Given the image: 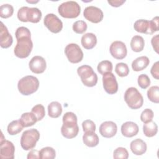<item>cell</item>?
<instances>
[{"label": "cell", "mask_w": 159, "mask_h": 159, "mask_svg": "<svg viewBox=\"0 0 159 159\" xmlns=\"http://www.w3.org/2000/svg\"><path fill=\"white\" fill-rule=\"evenodd\" d=\"M31 112L35 116L37 117V121L41 120L45 115V108L42 104H37L34 106L32 109Z\"/></svg>", "instance_id": "obj_34"}, {"label": "cell", "mask_w": 159, "mask_h": 159, "mask_svg": "<svg viewBox=\"0 0 159 159\" xmlns=\"http://www.w3.org/2000/svg\"><path fill=\"white\" fill-rule=\"evenodd\" d=\"M17 18L19 20L24 22H30L37 23L42 18V12L37 7L23 6L18 10Z\"/></svg>", "instance_id": "obj_5"}, {"label": "cell", "mask_w": 159, "mask_h": 159, "mask_svg": "<svg viewBox=\"0 0 159 159\" xmlns=\"http://www.w3.org/2000/svg\"><path fill=\"white\" fill-rule=\"evenodd\" d=\"M13 42V38L8 31L7 28L2 22L0 25V45L2 48H7L11 46Z\"/></svg>", "instance_id": "obj_18"}, {"label": "cell", "mask_w": 159, "mask_h": 159, "mask_svg": "<svg viewBox=\"0 0 159 159\" xmlns=\"http://www.w3.org/2000/svg\"><path fill=\"white\" fill-rule=\"evenodd\" d=\"M143 132L146 137H152L157 134L158 132V126L155 122L151 120L150 122L143 124Z\"/></svg>", "instance_id": "obj_27"}, {"label": "cell", "mask_w": 159, "mask_h": 159, "mask_svg": "<svg viewBox=\"0 0 159 159\" xmlns=\"http://www.w3.org/2000/svg\"><path fill=\"white\" fill-rule=\"evenodd\" d=\"M14 8L9 4H4L0 6V16L2 18H8L13 14Z\"/></svg>", "instance_id": "obj_32"}, {"label": "cell", "mask_w": 159, "mask_h": 159, "mask_svg": "<svg viewBox=\"0 0 159 159\" xmlns=\"http://www.w3.org/2000/svg\"><path fill=\"white\" fill-rule=\"evenodd\" d=\"M24 126L20 120H13L7 125V132L11 135H14L19 134L22 130Z\"/></svg>", "instance_id": "obj_28"}, {"label": "cell", "mask_w": 159, "mask_h": 159, "mask_svg": "<svg viewBox=\"0 0 159 159\" xmlns=\"http://www.w3.org/2000/svg\"><path fill=\"white\" fill-rule=\"evenodd\" d=\"M63 125L61 127L62 135L66 139H73L76 137L79 132L77 124V117L72 112H66L62 118Z\"/></svg>", "instance_id": "obj_2"}, {"label": "cell", "mask_w": 159, "mask_h": 159, "mask_svg": "<svg viewBox=\"0 0 159 159\" xmlns=\"http://www.w3.org/2000/svg\"><path fill=\"white\" fill-rule=\"evenodd\" d=\"M159 18L155 17L152 20L146 19H139L134 24V29L140 33L146 34H153L159 30Z\"/></svg>", "instance_id": "obj_4"}, {"label": "cell", "mask_w": 159, "mask_h": 159, "mask_svg": "<svg viewBox=\"0 0 159 159\" xmlns=\"http://www.w3.org/2000/svg\"><path fill=\"white\" fill-rule=\"evenodd\" d=\"M113 157L116 159H127L129 157L128 151L124 147H118L114 150L113 153Z\"/></svg>", "instance_id": "obj_36"}, {"label": "cell", "mask_w": 159, "mask_h": 159, "mask_svg": "<svg viewBox=\"0 0 159 159\" xmlns=\"http://www.w3.org/2000/svg\"><path fill=\"white\" fill-rule=\"evenodd\" d=\"M158 38H159V35H156L153 36L151 40L152 47L157 53H158V40H159Z\"/></svg>", "instance_id": "obj_41"}, {"label": "cell", "mask_w": 159, "mask_h": 159, "mask_svg": "<svg viewBox=\"0 0 159 159\" xmlns=\"http://www.w3.org/2000/svg\"><path fill=\"white\" fill-rule=\"evenodd\" d=\"M130 47L135 52H140L143 50L145 45L144 39L142 36L134 35L130 41Z\"/></svg>", "instance_id": "obj_25"}, {"label": "cell", "mask_w": 159, "mask_h": 159, "mask_svg": "<svg viewBox=\"0 0 159 159\" xmlns=\"http://www.w3.org/2000/svg\"><path fill=\"white\" fill-rule=\"evenodd\" d=\"M82 127L84 132H95L96 125L94 122L91 120H85L82 123Z\"/></svg>", "instance_id": "obj_39"}, {"label": "cell", "mask_w": 159, "mask_h": 159, "mask_svg": "<svg viewBox=\"0 0 159 159\" xmlns=\"http://www.w3.org/2000/svg\"><path fill=\"white\" fill-rule=\"evenodd\" d=\"M58 11L61 17L73 19L80 15L81 7L76 1H69L61 3L58 7Z\"/></svg>", "instance_id": "obj_7"}, {"label": "cell", "mask_w": 159, "mask_h": 159, "mask_svg": "<svg viewBox=\"0 0 159 159\" xmlns=\"http://www.w3.org/2000/svg\"><path fill=\"white\" fill-rule=\"evenodd\" d=\"M84 17L93 23H99L103 19V12L101 9L96 6L86 7L83 12Z\"/></svg>", "instance_id": "obj_14"}, {"label": "cell", "mask_w": 159, "mask_h": 159, "mask_svg": "<svg viewBox=\"0 0 159 159\" xmlns=\"http://www.w3.org/2000/svg\"><path fill=\"white\" fill-rule=\"evenodd\" d=\"M39 156L41 159H53L55 158V150L50 147L42 148L39 151Z\"/></svg>", "instance_id": "obj_29"}, {"label": "cell", "mask_w": 159, "mask_h": 159, "mask_svg": "<svg viewBox=\"0 0 159 159\" xmlns=\"http://www.w3.org/2000/svg\"><path fill=\"white\" fill-rule=\"evenodd\" d=\"M87 29V24L84 20H77L73 24V30L78 34H83Z\"/></svg>", "instance_id": "obj_35"}, {"label": "cell", "mask_w": 159, "mask_h": 159, "mask_svg": "<svg viewBox=\"0 0 159 159\" xmlns=\"http://www.w3.org/2000/svg\"><path fill=\"white\" fill-rule=\"evenodd\" d=\"M29 66L33 73L36 74L42 73L47 67L46 61L41 56H34L30 60Z\"/></svg>", "instance_id": "obj_16"}, {"label": "cell", "mask_w": 159, "mask_h": 159, "mask_svg": "<svg viewBox=\"0 0 159 159\" xmlns=\"http://www.w3.org/2000/svg\"><path fill=\"white\" fill-rule=\"evenodd\" d=\"M124 100L132 109L140 108L143 104V98L138 89L134 87L129 88L124 93Z\"/></svg>", "instance_id": "obj_6"}, {"label": "cell", "mask_w": 159, "mask_h": 159, "mask_svg": "<svg viewBox=\"0 0 159 159\" xmlns=\"http://www.w3.org/2000/svg\"><path fill=\"white\" fill-rule=\"evenodd\" d=\"M15 35L17 39V44L14 49L15 55L19 58L28 57L33 48L29 29L23 26L19 27L16 30Z\"/></svg>", "instance_id": "obj_1"}, {"label": "cell", "mask_w": 159, "mask_h": 159, "mask_svg": "<svg viewBox=\"0 0 159 159\" xmlns=\"http://www.w3.org/2000/svg\"><path fill=\"white\" fill-rule=\"evenodd\" d=\"M62 112V107L60 102L53 101L48 106V114L52 118H58Z\"/></svg>", "instance_id": "obj_24"}, {"label": "cell", "mask_w": 159, "mask_h": 159, "mask_svg": "<svg viewBox=\"0 0 159 159\" xmlns=\"http://www.w3.org/2000/svg\"><path fill=\"white\" fill-rule=\"evenodd\" d=\"M100 134L105 138L114 137L117 131V127L116 123L112 121H105L99 127Z\"/></svg>", "instance_id": "obj_17"}, {"label": "cell", "mask_w": 159, "mask_h": 159, "mask_svg": "<svg viewBox=\"0 0 159 159\" xmlns=\"http://www.w3.org/2000/svg\"><path fill=\"white\" fill-rule=\"evenodd\" d=\"M45 26L52 32L57 34L60 32L63 28L61 20L54 14H47L43 19Z\"/></svg>", "instance_id": "obj_11"}, {"label": "cell", "mask_w": 159, "mask_h": 159, "mask_svg": "<svg viewBox=\"0 0 159 159\" xmlns=\"http://www.w3.org/2000/svg\"><path fill=\"white\" fill-rule=\"evenodd\" d=\"M109 51L111 55L116 59L122 60L124 58L127 53L125 44L121 41H114L110 46Z\"/></svg>", "instance_id": "obj_15"}, {"label": "cell", "mask_w": 159, "mask_h": 159, "mask_svg": "<svg viewBox=\"0 0 159 159\" xmlns=\"http://www.w3.org/2000/svg\"><path fill=\"white\" fill-rule=\"evenodd\" d=\"M82 46L87 50L93 48L97 43V38L93 33H86L83 35L81 40Z\"/></svg>", "instance_id": "obj_21"}, {"label": "cell", "mask_w": 159, "mask_h": 159, "mask_svg": "<svg viewBox=\"0 0 159 159\" xmlns=\"http://www.w3.org/2000/svg\"><path fill=\"white\" fill-rule=\"evenodd\" d=\"M83 143L89 147H94L99 143V137L94 132H84L83 136Z\"/></svg>", "instance_id": "obj_23"}, {"label": "cell", "mask_w": 159, "mask_h": 159, "mask_svg": "<svg viewBox=\"0 0 159 159\" xmlns=\"http://www.w3.org/2000/svg\"><path fill=\"white\" fill-rule=\"evenodd\" d=\"M139 130L137 124L132 121L125 122L121 126V133L126 137H132L136 135Z\"/></svg>", "instance_id": "obj_19"}, {"label": "cell", "mask_w": 159, "mask_h": 159, "mask_svg": "<svg viewBox=\"0 0 159 159\" xmlns=\"http://www.w3.org/2000/svg\"><path fill=\"white\" fill-rule=\"evenodd\" d=\"M130 148L134 154L142 155L147 151V144L142 139H136L130 142Z\"/></svg>", "instance_id": "obj_20"}, {"label": "cell", "mask_w": 159, "mask_h": 159, "mask_svg": "<svg viewBox=\"0 0 159 159\" xmlns=\"http://www.w3.org/2000/svg\"><path fill=\"white\" fill-rule=\"evenodd\" d=\"M40 139V133L35 129L25 130L20 138V145L25 150L33 149Z\"/></svg>", "instance_id": "obj_9"}, {"label": "cell", "mask_w": 159, "mask_h": 159, "mask_svg": "<svg viewBox=\"0 0 159 159\" xmlns=\"http://www.w3.org/2000/svg\"><path fill=\"white\" fill-rule=\"evenodd\" d=\"M65 53L69 61L72 63H78L83 58V52L76 43L68 44L65 48Z\"/></svg>", "instance_id": "obj_10"}, {"label": "cell", "mask_w": 159, "mask_h": 159, "mask_svg": "<svg viewBox=\"0 0 159 159\" xmlns=\"http://www.w3.org/2000/svg\"><path fill=\"white\" fill-rule=\"evenodd\" d=\"M15 147L9 140H5L2 132L0 141V158L13 159L14 158Z\"/></svg>", "instance_id": "obj_12"}, {"label": "cell", "mask_w": 159, "mask_h": 159, "mask_svg": "<svg viewBox=\"0 0 159 159\" xmlns=\"http://www.w3.org/2000/svg\"><path fill=\"white\" fill-rule=\"evenodd\" d=\"M20 121L21 122L24 127H27L34 125L37 121V117L32 112H25L22 114Z\"/></svg>", "instance_id": "obj_26"}, {"label": "cell", "mask_w": 159, "mask_h": 159, "mask_svg": "<svg viewBox=\"0 0 159 159\" xmlns=\"http://www.w3.org/2000/svg\"><path fill=\"white\" fill-rule=\"evenodd\" d=\"M112 64L111 61L109 60H103L101 61L98 65L97 70L98 71L101 75H104L106 73L112 72Z\"/></svg>", "instance_id": "obj_30"}, {"label": "cell", "mask_w": 159, "mask_h": 159, "mask_svg": "<svg viewBox=\"0 0 159 159\" xmlns=\"http://www.w3.org/2000/svg\"><path fill=\"white\" fill-rule=\"evenodd\" d=\"M103 88L105 91L109 94H114L117 92L118 84L114 75L111 73H106L102 76Z\"/></svg>", "instance_id": "obj_13"}, {"label": "cell", "mask_w": 159, "mask_h": 159, "mask_svg": "<svg viewBox=\"0 0 159 159\" xmlns=\"http://www.w3.org/2000/svg\"><path fill=\"white\" fill-rule=\"evenodd\" d=\"M39 87V81L37 78L32 76L27 75L22 78L17 84V88L19 91L25 96L32 94L37 91Z\"/></svg>", "instance_id": "obj_3"}, {"label": "cell", "mask_w": 159, "mask_h": 159, "mask_svg": "<svg viewBox=\"0 0 159 159\" xmlns=\"http://www.w3.org/2000/svg\"><path fill=\"white\" fill-rule=\"evenodd\" d=\"M125 2V0H113V1H107V2L113 7H119L122 5Z\"/></svg>", "instance_id": "obj_43"}, {"label": "cell", "mask_w": 159, "mask_h": 159, "mask_svg": "<svg viewBox=\"0 0 159 159\" xmlns=\"http://www.w3.org/2000/svg\"><path fill=\"white\" fill-rule=\"evenodd\" d=\"M153 112L150 109H144L140 115V120L145 124L152 120L153 118Z\"/></svg>", "instance_id": "obj_38"}, {"label": "cell", "mask_w": 159, "mask_h": 159, "mask_svg": "<svg viewBox=\"0 0 159 159\" xmlns=\"http://www.w3.org/2000/svg\"><path fill=\"white\" fill-rule=\"evenodd\" d=\"M147 97L150 101L154 103H158L159 87L158 86H151L147 91Z\"/></svg>", "instance_id": "obj_31"}, {"label": "cell", "mask_w": 159, "mask_h": 159, "mask_svg": "<svg viewBox=\"0 0 159 159\" xmlns=\"http://www.w3.org/2000/svg\"><path fill=\"white\" fill-rule=\"evenodd\" d=\"M150 73L152 76L156 80L159 79V62L156 61L151 68Z\"/></svg>", "instance_id": "obj_40"}, {"label": "cell", "mask_w": 159, "mask_h": 159, "mask_svg": "<svg viewBox=\"0 0 159 159\" xmlns=\"http://www.w3.org/2000/svg\"><path fill=\"white\" fill-rule=\"evenodd\" d=\"M116 73L120 77L127 76L129 73V68L128 65L124 63H118L115 67Z\"/></svg>", "instance_id": "obj_33"}, {"label": "cell", "mask_w": 159, "mask_h": 159, "mask_svg": "<svg viewBox=\"0 0 159 159\" xmlns=\"http://www.w3.org/2000/svg\"><path fill=\"white\" fill-rule=\"evenodd\" d=\"M28 2H30V3H32V2H34V3H35V2H38V1H27Z\"/></svg>", "instance_id": "obj_44"}, {"label": "cell", "mask_w": 159, "mask_h": 159, "mask_svg": "<svg viewBox=\"0 0 159 159\" xmlns=\"http://www.w3.org/2000/svg\"><path fill=\"white\" fill-rule=\"evenodd\" d=\"M27 159H34V158H40L39 151L37 150H32L29 152L27 157Z\"/></svg>", "instance_id": "obj_42"}, {"label": "cell", "mask_w": 159, "mask_h": 159, "mask_svg": "<svg viewBox=\"0 0 159 159\" xmlns=\"http://www.w3.org/2000/svg\"><path fill=\"white\" fill-rule=\"evenodd\" d=\"M139 86L142 89L147 88L150 84V80L149 77L145 74H141L138 76Z\"/></svg>", "instance_id": "obj_37"}, {"label": "cell", "mask_w": 159, "mask_h": 159, "mask_svg": "<svg viewBox=\"0 0 159 159\" xmlns=\"http://www.w3.org/2000/svg\"><path fill=\"white\" fill-rule=\"evenodd\" d=\"M77 73L84 86L93 87L97 84L98 76L90 66L84 65L78 67Z\"/></svg>", "instance_id": "obj_8"}, {"label": "cell", "mask_w": 159, "mask_h": 159, "mask_svg": "<svg viewBox=\"0 0 159 159\" xmlns=\"http://www.w3.org/2000/svg\"><path fill=\"white\" fill-rule=\"evenodd\" d=\"M150 63L149 58L146 56H141L135 58L132 63V68L135 71H139L146 68Z\"/></svg>", "instance_id": "obj_22"}]
</instances>
